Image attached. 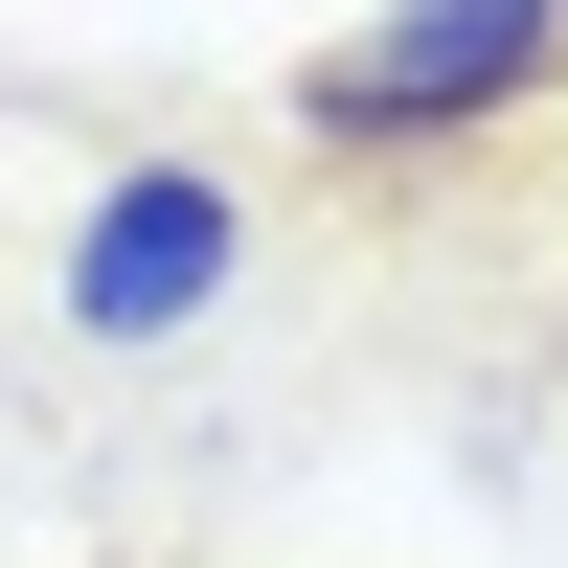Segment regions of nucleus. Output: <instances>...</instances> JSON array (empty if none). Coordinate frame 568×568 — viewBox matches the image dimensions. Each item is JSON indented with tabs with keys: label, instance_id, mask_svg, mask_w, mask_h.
<instances>
[{
	"label": "nucleus",
	"instance_id": "obj_1",
	"mask_svg": "<svg viewBox=\"0 0 568 568\" xmlns=\"http://www.w3.org/2000/svg\"><path fill=\"white\" fill-rule=\"evenodd\" d=\"M568 91V0H387L296 69V136L318 160H455V136L546 114Z\"/></svg>",
	"mask_w": 568,
	"mask_h": 568
},
{
	"label": "nucleus",
	"instance_id": "obj_2",
	"mask_svg": "<svg viewBox=\"0 0 568 568\" xmlns=\"http://www.w3.org/2000/svg\"><path fill=\"white\" fill-rule=\"evenodd\" d=\"M227 251H251V205H227L205 160H114L91 227H69V318L91 342H182V318L227 296Z\"/></svg>",
	"mask_w": 568,
	"mask_h": 568
}]
</instances>
